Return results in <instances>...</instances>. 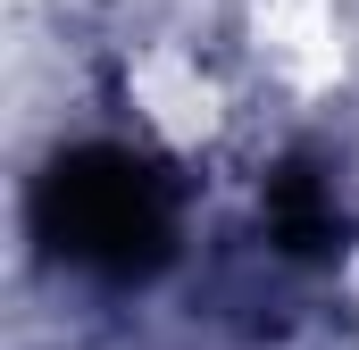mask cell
I'll use <instances>...</instances> for the list:
<instances>
[{"label": "cell", "mask_w": 359, "mask_h": 350, "mask_svg": "<svg viewBox=\"0 0 359 350\" xmlns=\"http://www.w3.org/2000/svg\"><path fill=\"white\" fill-rule=\"evenodd\" d=\"M268 225L276 242L292 251V259H309V251H334V225H343V209H334V183L318 167H284L268 183Z\"/></svg>", "instance_id": "obj_2"}, {"label": "cell", "mask_w": 359, "mask_h": 350, "mask_svg": "<svg viewBox=\"0 0 359 350\" xmlns=\"http://www.w3.org/2000/svg\"><path fill=\"white\" fill-rule=\"evenodd\" d=\"M34 225H42V242L67 267L142 275V267L168 259V242H176V192H168V175L151 159H134L117 142H92V150H67L59 167L42 175Z\"/></svg>", "instance_id": "obj_1"}]
</instances>
